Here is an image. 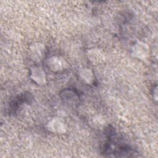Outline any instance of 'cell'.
<instances>
[{
    "label": "cell",
    "instance_id": "cell-1",
    "mask_svg": "<svg viewBox=\"0 0 158 158\" xmlns=\"http://www.w3.org/2000/svg\"><path fill=\"white\" fill-rule=\"evenodd\" d=\"M48 65L51 70L59 71L65 69L67 64L65 60L59 57H52L48 60Z\"/></svg>",
    "mask_w": 158,
    "mask_h": 158
},
{
    "label": "cell",
    "instance_id": "cell-2",
    "mask_svg": "<svg viewBox=\"0 0 158 158\" xmlns=\"http://www.w3.org/2000/svg\"><path fill=\"white\" fill-rule=\"evenodd\" d=\"M48 128L53 132L62 133L65 131L64 123L57 118H54L48 123Z\"/></svg>",
    "mask_w": 158,
    "mask_h": 158
},
{
    "label": "cell",
    "instance_id": "cell-3",
    "mask_svg": "<svg viewBox=\"0 0 158 158\" xmlns=\"http://www.w3.org/2000/svg\"><path fill=\"white\" fill-rule=\"evenodd\" d=\"M31 78L38 85H43L46 82L45 73L40 68L35 67L31 70Z\"/></svg>",
    "mask_w": 158,
    "mask_h": 158
},
{
    "label": "cell",
    "instance_id": "cell-4",
    "mask_svg": "<svg viewBox=\"0 0 158 158\" xmlns=\"http://www.w3.org/2000/svg\"><path fill=\"white\" fill-rule=\"evenodd\" d=\"M133 54L135 56H136L138 58H144L148 52V46L143 43H138L136 44L133 49Z\"/></svg>",
    "mask_w": 158,
    "mask_h": 158
},
{
    "label": "cell",
    "instance_id": "cell-5",
    "mask_svg": "<svg viewBox=\"0 0 158 158\" xmlns=\"http://www.w3.org/2000/svg\"><path fill=\"white\" fill-rule=\"evenodd\" d=\"M81 75L82 76L83 78L85 79V81H86L88 83H90L91 80H93L92 79V73L91 72L89 74V75H86V70H83L82 71V72L81 73Z\"/></svg>",
    "mask_w": 158,
    "mask_h": 158
}]
</instances>
